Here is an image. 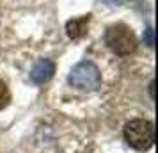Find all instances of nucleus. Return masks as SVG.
I'll return each mask as SVG.
<instances>
[{
	"label": "nucleus",
	"instance_id": "obj_5",
	"mask_svg": "<svg viewBox=\"0 0 158 153\" xmlns=\"http://www.w3.org/2000/svg\"><path fill=\"white\" fill-rule=\"evenodd\" d=\"M89 22H91V15H85L82 18H75V20H69L66 23V32L71 39H80L82 36L87 34V27H89Z\"/></svg>",
	"mask_w": 158,
	"mask_h": 153
},
{
	"label": "nucleus",
	"instance_id": "obj_2",
	"mask_svg": "<svg viewBox=\"0 0 158 153\" xmlns=\"http://www.w3.org/2000/svg\"><path fill=\"white\" fill-rule=\"evenodd\" d=\"M105 43L115 55H130L137 50V37L124 23L110 25L105 32Z\"/></svg>",
	"mask_w": 158,
	"mask_h": 153
},
{
	"label": "nucleus",
	"instance_id": "obj_3",
	"mask_svg": "<svg viewBox=\"0 0 158 153\" xmlns=\"http://www.w3.org/2000/svg\"><path fill=\"white\" fill-rule=\"evenodd\" d=\"M68 80L73 87L80 89V91H94L101 84V73L94 62L82 61L69 71Z\"/></svg>",
	"mask_w": 158,
	"mask_h": 153
},
{
	"label": "nucleus",
	"instance_id": "obj_7",
	"mask_svg": "<svg viewBox=\"0 0 158 153\" xmlns=\"http://www.w3.org/2000/svg\"><path fill=\"white\" fill-rule=\"evenodd\" d=\"M144 39H146L148 46H149V48H153V46H155V30L148 29L146 32H144Z\"/></svg>",
	"mask_w": 158,
	"mask_h": 153
},
{
	"label": "nucleus",
	"instance_id": "obj_1",
	"mask_svg": "<svg viewBox=\"0 0 158 153\" xmlns=\"http://www.w3.org/2000/svg\"><path fill=\"white\" fill-rule=\"evenodd\" d=\"M124 139L131 148H135L139 151H146L153 148L156 141L155 125L148 119H131L124 126Z\"/></svg>",
	"mask_w": 158,
	"mask_h": 153
},
{
	"label": "nucleus",
	"instance_id": "obj_4",
	"mask_svg": "<svg viewBox=\"0 0 158 153\" xmlns=\"http://www.w3.org/2000/svg\"><path fill=\"white\" fill-rule=\"evenodd\" d=\"M53 73H55V64L48 59H41L34 64L32 71H30V79L36 84H44L53 77Z\"/></svg>",
	"mask_w": 158,
	"mask_h": 153
},
{
	"label": "nucleus",
	"instance_id": "obj_6",
	"mask_svg": "<svg viewBox=\"0 0 158 153\" xmlns=\"http://www.w3.org/2000/svg\"><path fill=\"white\" fill-rule=\"evenodd\" d=\"M11 102V93H9V87L6 86V82L0 80V110L6 109Z\"/></svg>",
	"mask_w": 158,
	"mask_h": 153
}]
</instances>
